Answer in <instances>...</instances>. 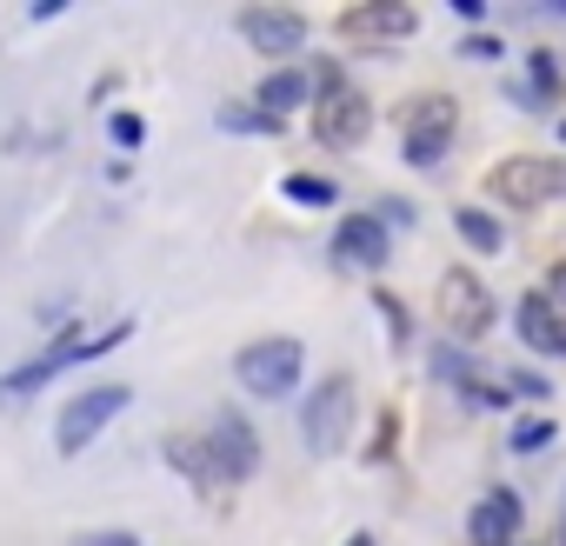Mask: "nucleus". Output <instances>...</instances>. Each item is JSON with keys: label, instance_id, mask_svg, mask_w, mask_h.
<instances>
[{"label": "nucleus", "instance_id": "4be33fe9", "mask_svg": "<svg viewBox=\"0 0 566 546\" xmlns=\"http://www.w3.org/2000/svg\"><path fill=\"white\" fill-rule=\"evenodd\" d=\"M546 301H553V307H559V314H566V260H559V266H553V273H546Z\"/></svg>", "mask_w": 566, "mask_h": 546}, {"label": "nucleus", "instance_id": "7ed1b4c3", "mask_svg": "<svg viewBox=\"0 0 566 546\" xmlns=\"http://www.w3.org/2000/svg\"><path fill=\"white\" fill-rule=\"evenodd\" d=\"M486 193H493V200H506V207H520V213H533V207H546V200H559V193H566V160L513 154V160H500V167L486 174Z\"/></svg>", "mask_w": 566, "mask_h": 546}, {"label": "nucleus", "instance_id": "412c9836", "mask_svg": "<svg viewBox=\"0 0 566 546\" xmlns=\"http://www.w3.org/2000/svg\"><path fill=\"white\" fill-rule=\"evenodd\" d=\"M220 120H227V127H253V134H273V127H280L273 114H220Z\"/></svg>", "mask_w": 566, "mask_h": 546}, {"label": "nucleus", "instance_id": "f8f14e48", "mask_svg": "<svg viewBox=\"0 0 566 546\" xmlns=\"http://www.w3.org/2000/svg\"><path fill=\"white\" fill-rule=\"evenodd\" d=\"M513 327H520V340H526V347H539V354H566V314H559L546 294H526Z\"/></svg>", "mask_w": 566, "mask_h": 546}, {"label": "nucleus", "instance_id": "2eb2a0df", "mask_svg": "<svg viewBox=\"0 0 566 546\" xmlns=\"http://www.w3.org/2000/svg\"><path fill=\"white\" fill-rule=\"evenodd\" d=\"M453 233H460L473 253H500V246H506V227H500L486 207H460V213H453Z\"/></svg>", "mask_w": 566, "mask_h": 546}, {"label": "nucleus", "instance_id": "9b49d317", "mask_svg": "<svg viewBox=\"0 0 566 546\" xmlns=\"http://www.w3.org/2000/svg\"><path fill=\"white\" fill-rule=\"evenodd\" d=\"M334 260H340V266H360V273H380V266H387V227H380V213H354V220H340V233H334Z\"/></svg>", "mask_w": 566, "mask_h": 546}, {"label": "nucleus", "instance_id": "6ab92c4d", "mask_svg": "<svg viewBox=\"0 0 566 546\" xmlns=\"http://www.w3.org/2000/svg\"><path fill=\"white\" fill-rule=\"evenodd\" d=\"M533 87H539V94H553V87H559V67H553V54H533Z\"/></svg>", "mask_w": 566, "mask_h": 546}, {"label": "nucleus", "instance_id": "f3484780", "mask_svg": "<svg viewBox=\"0 0 566 546\" xmlns=\"http://www.w3.org/2000/svg\"><path fill=\"white\" fill-rule=\"evenodd\" d=\"M280 187H287V200H307V207H327V200H334V187L314 180V174H287Z\"/></svg>", "mask_w": 566, "mask_h": 546}, {"label": "nucleus", "instance_id": "bb28decb", "mask_svg": "<svg viewBox=\"0 0 566 546\" xmlns=\"http://www.w3.org/2000/svg\"><path fill=\"white\" fill-rule=\"evenodd\" d=\"M559 140H566V120H559Z\"/></svg>", "mask_w": 566, "mask_h": 546}, {"label": "nucleus", "instance_id": "dca6fc26", "mask_svg": "<svg viewBox=\"0 0 566 546\" xmlns=\"http://www.w3.org/2000/svg\"><path fill=\"white\" fill-rule=\"evenodd\" d=\"M167 460H174L187 480H200V486H227L220 466H213V453H207V440H187V433H180V440H167Z\"/></svg>", "mask_w": 566, "mask_h": 546}, {"label": "nucleus", "instance_id": "0eeeda50", "mask_svg": "<svg viewBox=\"0 0 566 546\" xmlns=\"http://www.w3.org/2000/svg\"><path fill=\"white\" fill-rule=\"evenodd\" d=\"M314 134H321V147L347 154V147H360V140L374 134V107H367L354 87H334V94L314 107Z\"/></svg>", "mask_w": 566, "mask_h": 546}, {"label": "nucleus", "instance_id": "393cba45", "mask_svg": "<svg viewBox=\"0 0 566 546\" xmlns=\"http://www.w3.org/2000/svg\"><path fill=\"white\" fill-rule=\"evenodd\" d=\"M559 539H566V500H559Z\"/></svg>", "mask_w": 566, "mask_h": 546}, {"label": "nucleus", "instance_id": "6e6552de", "mask_svg": "<svg viewBox=\"0 0 566 546\" xmlns=\"http://www.w3.org/2000/svg\"><path fill=\"white\" fill-rule=\"evenodd\" d=\"M127 400H134L127 387H87L81 400H67L61 433H54V440H61V453H81V447H87V440L114 420V413H127Z\"/></svg>", "mask_w": 566, "mask_h": 546}, {"label": "nucleus", "instance_id": "a878e982", "mask_svg": "<svg viewBox=\"0 0 566 546\" xmlns=\"http://www.w3.org/2000/svg\"><path fill=\"white\" fill-rule=\"evenodd\" d=\"M354 546H374V539H354Z\"/></svg>", "mask_w": 566, "mask_h": 546}, {"label": "nucleus", "instance_id": "9d476101", "mask_svg": "<svg viewBox=\"0 0 566 546\" xmlns=\"http://www.w3.org/2000/svg\"><path fill=\"white\" fill-rule=\"evenodd\" d=\"M207 453H213V466H220L227 486L253 480V466H260V440H253V427H240L233 413H220V420L207 427Z\"/></svg>", "mask_w": 566, "mask_h": 546}, {"label": "nucleus", "instance_id": "1a4fd4ad", "mask_svg": "<svg viewBox=\"0 0 566 546\" xmlns=\"http://www.w3.org/2000/svg\"><path fill=\"white\" fill-rule=\"evenodd\" d=\"M240 34H247L260 54H273V61H294V54L307 48V21H301L294 8H247V14H240Z\"/></svg>", "mask_w": 566, "mask_h": 546}, {"label": "nucleus", "instance_id": "b1692460", "mask_svg": "<svg viewBox=\"0 0 566 546\" xmlns=\"http://www.w3.org/2000/svg\"><path fill=\"white\" fill-rule=\"evenodd\" d=\"M81 546H140V533H81Z\"/></svg>", "mask_w": 566, "mask_h": 546}, {"label": "nucleus", "instance_id": "f03ea898", "mask_svg": "<svg viewBox=\"0 0 566 546\" xmlns=\"http://www.w3.org/2000/svg\"><path fill=\"white\" fill-rule=\"evenodd\" d=\"M354 413H360L354 380H347V374H327V380L307 393V407H301V433H307V447H314V453H340V447L354 440Z\"/></svg>", "mask_w": 566, "mask_h": 546}, {"label": "nucleus", "instance_id": "423d86ee", "mask_svg": "<svg viewBox=\"0 0 566 546\" xmlns=\"http://www.w3.org/2000/svg\"><path fill=\"white\" fill-rule=\"evenodd\" d=\"M440 321H447L460 340H480V334L493 327V294L480 287V273L453 266L447 281H440Z\"/></svg>", "mask_w": 566, "mask_h": 546}, {"label": "nucleus", "instance_id": "20e7f679", "mask_svg": "<svg viewBox=\"0 0 566 546\" xmlns=\"http://www.w3.org/2000/svg\"><path fill=\"white\" fill-rule=\"evenodd\" d=\"M453 127H460V101L420 94V101L407 107V120H400V154H407V167H440Z\"/></svg>", "mask_w": 566, "mask_h": 546}, {"label": "nucleus", "instance_id": "aec40b11", "mask_svg": "<svg viewBox=\"0 0 566 546\" xmlns=\"http://www.w3.org/2000/svg\"><path fill=\"white\" fill-rule=\"evenodd\" d=\"M114 140H120V147H140V140H147V127H140L134 114H114Z\"/></svg>", "mask_w": 566, "mask_h": 546}, {"label": "nucleus", "instance_id": "39448f33", "mask_svg": "<svg viewBox=\"0 0 566 546\" xmlns=\"http://www.w3.org/2000/svg\"><path fill=\"white\" fill-rule=\"evenodd\" d=\"M413 34H420V14L407 0H367V8L340 14V41H354V48H387V41H413Z\"/></svg>", "mask_w": 566, "mask_h": 546}, {"label": "nucleus", "instance_id": "ddd939ff", "mask_svg": "<svg viewBox=\"0 0 566 546\" xmlns=\"http://www.w3.org/2000/svg\"><path fill=\"white\" fill-rule=\"evenodd\" d=\"M520 533V500L513 493H486L473 506V546H513Z\"/></svg>", "mask_w": 566, "mask_h": 546}, {"label": "nucleus", "instance_id": "f257e3e1", "mask_svg": "<svg viewBox=\"0 0 566 546\" xmlns=\"http://www.w3.org/2000/svg\"><path fill=\"white\" fill-rule=\"evenodd\" d=\"M233 374H240V387H247V393H260V400H287V393L301 387V374H307V347H301V340H287V334L253 340V347H240Z\"/></svg>", "mask_w": 566, "mask_h": 546}, {"label": "nucleus", "instance_id": "4468645a", "mask_svg": "<svg viewBox=\"0 0 566 546\" xmlns=\"http://www.w3.org/2000/svg\"><path fill=\"white\" fill-rule=\"evenodd\" d=\"M307 94H314V81L301 74V67H280V74H266V87H260V107L280 120V114H294V107H307Z\"/></svg>", "mask_w": 566, "mask_h": 546}, {"label": "nucleus", "instance_id": "a211bd4d", "mask_svg": "<svg viewBox=\"0 0 566 546\" xmlns=\"http://www.w3.org/2000/svg\"><path fill=\"white\" fill-rule=\"evenodd\" d=\"M546 440H553V420H539V413H533V420H513V447H520V453H533V447H546Z\"/></svg>", "mask_w": 566, "mask_h": 546}, {"label": "nucleus", "instance_id": "5701e85b", "mask_svg": "<svg viewBox=\"0 0 566 546\" xmlns=\"http://www.w3.org/2000/svg\"><path fill=\"white\" fill-rule=\"evenodd\" d=\"M460 54H473V61H500V41H493V34H473Z\"/></svg>", "mask_w": 566, "mask_h": 546}]
</instances>
